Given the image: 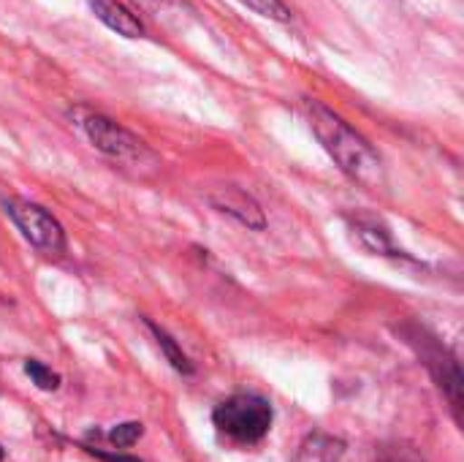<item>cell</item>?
Listing matches in <instances>:
<instances>
[{
  "instance_id": "cell-1",
  "label": "cell",
  "mask_w": 464,
  "mask_h": 462,
  "mask_svg": "<svg viewBox=\"0 0 464 462\" xmlns=\"http://www.w3.org/2000/svg\"><path fill=\"white\" fill-rule=\"evenodd\" d=\"M304 120L321 147L329 152V158L362 188L378 191L386 182V169L378 155V150L356 131L351 128L340 114H334L321 101H304Z\"/></svg>"
},
{
  "instance_id": "cell-2",
  "label": "cell",
  "mask_w": 464,
  "mask_h": 462,
  "mask_svg": "<svg viewBox=\"0 0 464 462\" xmlns=\"http://www.w3.org/2000/svg\"><path fill=\"white\" fill-rule=\"evenodd\" d=\"M76 125L84 131V136L90 139V144L103 152L106 158L117 161L120 166H158L155 152L128 128H122L117 120L101 114V112H90V109H76L73 112Z\"/></svg>"
},
{
  "instance_id": "cell-3",
  "label": "cell",
  "mask_w": 464,
  "mask_h": 462,
  "mask_svg": "<svg viewBox=\"0 0 464 462\" xmlns=\"http://www.w3.org/2000/svg\"><path fill=\"white\" fill-rule=\"evenodd\" d=\"M272 419L275 411L269 400L258 395H234L223 400L212 414L215 428L237 444H258L269 433Z\"/></svg>"
},
{
  "instance_id": "cell-4",
  "label": "cell",
  "mask_w": 464,
  "mask_h": 462,
  "mask_svg": "<svg viewBox=\"0 0 464 462\" xmlns=\"http://www.w3.org/2000/svg\"><path fill=\"white\" fill-rule=\"evenodd\" d=\"M3 207L30 245L44 253H65V231L46 207L24 199H8Z\"/></svg>"
},
{
  "instance_id": "cell-5",
  "label": "cell",
  "mask_w": 464,
  "mask_h": 462,
  "mask_svg": "<svg viewBox=\"0 0 464 462\" xmlns=\"http://www.w3.org/2000/svg\"><path fill=\"white\" fill-rule=\"evenodd\" d=\"M209 204L223 212L231 215L234 221H239L242 226L253 229V231H264L266 229V215L261 210V204L242 188L237 185H220L209 193Z\"/></svg>"
},
{
  "instance_id": "cell-6",
  "label": "cell",
  "mask_w": 464,
  "mask_h": 462,
  "mask_svg": "<svg viewBox=\"0 0 464 462\" xmlns=\"http://www.w3.org/2000/svg\"><path fill=\"white\" fill-rule=\"evenodd\" d=\"M421 338H424V343H421L424 349H419V354L430 365L435 378L440 381V389L449 395L451 408H454V414L459 419V411H462V376H459V365H457L454 357L446 354V349H440L435 343V338H427L424 332H421Z\"/></svg>"
},
{
  "instance_id": "cell-7",
  "label": "cell",
  "mask_w": 464,
  "mask_h": 462,
  "mask_svg": "<svg viewBox=\"0 0 464 462\" xmlns=\"http://www.w3.org/2000/svg\"><path fill=\"white\" fill-rule=\"evenodd\" d=\"M90 8L117 35H125V38H141L144 35V22L130 8H125L122 3H117V0H90Z\"/></svg>"
},
{
  "instance_id": "cell-8",
  "label": "cell",
  "mask_w": 464,
  "mask_h": 462,
  "mask_svg": "<svg viewBox=\"0 0 464 462\" xmlns=\"http://www.w3.org/2000/svg\"><path fill=\"white\" fill-rule=\"evenodd\" d=\"M345 455V444L332 438V436H310L302 449L296 462H340Z\"/></svg>"
},
{
  "instance_id": "cell-9",
  "label": "cell",
  "mask_w": 464,
  "mask_h": 462,
  "mask_svg": "<svg viewBox=\"0 0 464 462\" xmlns=\"http://www.w3.org/2000/svg\"><path fill=\"white\" fill-rule=\"evenodd\" d=\"M147 14H152L163 25H185V16H193L196 11L185 0H136Z\"/></svg>"
},
{
  "instance_id": "cell-10",
  "label": "cell",
  "mask_w": 464,
  "mask_h": 462,
  "mask_svg": "<svg viewBox=\"0 0 464 462\" xmlns=\"http://www.w3.org/2000/svg\"><path fill=\"white\" fill-rule=\"evenodd\" d=\"M147 327L152 329V335H155L158 346L163 349L166 359L171 362V368H174V370H179V373H185V376H190V373H193V365H190V359L185 357V351L174 343V338H169V335H166L160 327H155L152 321H147Z\"/></svg>"
},
{
  "instance_id": "cell-11",
  "label": "cell",
  "mask_w": 464,
  "mask_h": 462,
  "mask_svg": "<svg viewBox=\"0 0 464 462\" xmlns=\"http://www.w3.org/2000/svg\"><path fill=\"white\" fill-rule=\"evenodd\" d=\"M239 3L253 8L256 14L266 16V19H275V22H291V16H294L283 0H239Z\"/></svg>"
},
{
  "instance_id": "cell-12",
  "label": "cell",
  "mask_w": 464,
  "mask_h": 462,
  "mask_svg": "<svg viewBox=\"0 0 464 462\" xmlns=\"http://www.w3.org/2000/svg\"><path fill=\"white\" fill-rule=\"evenodd\" d=\"M24 373L30 376V381L38 387V389H44V392H54L57 387H60V376L57 373H52L46 365H41L38 359H27L24 362Z\"/></svg>"
},
{
  "instance_id": "cell-13",
  "label": "cell",
  "mask_w": 464,
  "mask_h": 462,
  "mask_svg": "<svg viewBox=\"0 0 464 462\" xmlns=\"http://www.w3.org/2000/svg\"><path fill=\"white\" fill-rule=\"evenodd\" d=\"M144 433V425L141 422H125V425H117L111 433H109V441L117 447V449H128L133 447Z\"/></svg>"
},
{
  "instance_id": "cell-14",
  "label": "cell",
  "mask_w": 464,
  "mask_h": 462,
  "mask_svg": "<svg viewBox=\"0 0 464 462\" xmlns=\"http://www.w3.org/2000/svg\"><path fill=\"white\" fill-rule=\"evenodd\" d=\"M378 462H424V457L411 447H389L381 452Z\"/></svg>"
},
{
  "instance_id": "cell-15",
  "label": "cell",
  "mask_w": 464,
  "mask_h": 462,
  "mask_svg": "<svg viewBox=\"0 0 464 462\" xmlns=\"http://www.w3.org/2000/svg\"><path fill=\"white\" fill-rule=\"evenodd\" d=\"M3 457H5V455H3V447H0V462H3Z\"/></svg>"
}]
</instances>
